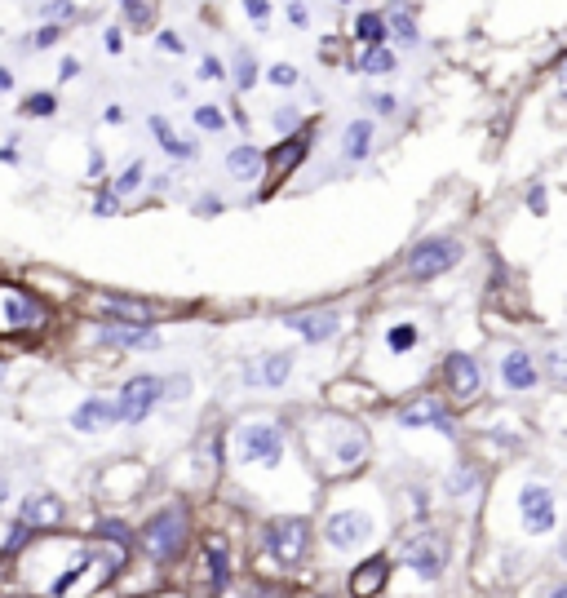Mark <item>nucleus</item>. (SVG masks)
<instances>
[{"mask_svg":"<svg viewBox=\"0 0 567 598\" xmlns=\"http://www.w3.org/2000/svg\"><path fill=\"white\" fill-rule=\"evenodd\" d=\"M209 581L213 590H226V581H231V563H226V541L222 536H209Z\"/></svg>","mask_w":567,"mask_h":598,"instance_id":"nucleus-29","label":"nucleus"},{"mask_svg":"<svg viewBox=\"0 0 567 598\" xmlns=\"http://www.w3.org/2000/svg\"><path fill=\"white\" fill-rule=\"evenodd\" d=\"M364 102H368V107H373V116H381V120L399 116V98H395V94H381V89H377V94H368Z\"/></svg>","mask_w":567,"mask_h":598,"instance_id":"nucleus-38","label":"nucleus"},{"mask_svg":"<svg viewBox=\"0 0 567 598\" xmlns=\"http://www.w3.org/2000/svg\"><path fill=\"white\" fill-rule=\"evenodd\" d=\"M443 377H448V390H452L457 404H470V399L483 390L479 364H474V355H466V350H452V355L443 359Z\"/></svg>","mask_w":567,"mask_h":598,"instance_id":"nucleus-10","label":"nucleus"},{"mask_svg":"<svg viewBox=\"0 0 567 598\" xmlns=\"http://www.w3.org/2000/svg\"><path fill=\"white\" fill-rule=\"evenodd\" d=\"M36 536H40V532L32 528V523L14 519V528H9V536H5V541H0V554H5V559H14V554H23L27 545L36 541Z\"/></svg>","mask_w":567,"mask_h":598,"instance_id":"nucleus-32","label":"nucleus"},{"mask_svg":"<svg viewBox=\"0 0 567 598\" xmlns=\"http://www.w3.org/2000/svg\"><path fill=\"white\" fill-rule=\"evenodd\" d=\"M399 426L404 430H439V435H452V417L439 399H417L399 412Z\"/></svg>","mask_w":567,"mask_h":598,"instance_id":"nucleus-15","label":"nucleus"},{"mask_svg":"<svg viewBox=\"0 0 567 598\" xmlns=\"http://www.w3.org/2000/svg\"><path fill=\"white\" fill-rule=\"evenodd\" d=\"M58 40H63V23H45L40 32H32V40H27V49H54Z\"/></svg>","mask_w":567,"mask_h":598,"instance_id":"nucleus-37","label":"nucleus"},{"mask_svg":"<svg viewBox=\"0 0 567 598\" xmlns=\"http://www.w3.org/2000/svg\"><path fill=\"white\" fill-rule=\"evenodd\" d=\"M559 85L567 89V63H563V71H559Z\"/></svg>","mask_w":567,"mask_h":598,"instance_id":"nucleus-56","label":"nucleus"},{"mask_svg":"<svg viewBox=\"0 0 567 598\" xmlns=\"http://www.w3.org/2000/svg\"><path fill=\"white\" fill-rule=\"evenodd\" d=\"M404 563L421 576V581H439L443 576V545L435 541V536H417V541H408Z\"/></svg>","mask_w":567,"mask_h":598,"instance_id":"nucleus-16","label":"nucleus"},{"mask_svg":"<svg viewBox=\"0 0 567 598\" xmlns=\"http://www.w3.org/2000/svg\"><path fill=\"white\" fill-rule=\"evenodd\" d=\"M355 71H359V76H395V71H399V54L390 45H368L364 54H359Z\"/></svg>","mask_w":567,"mask_h":598,"instance_id":"nucleus-23","label":"nucleus"},{"mask_svg":"<svg viewBox=\"0 0 567 598\" xmlns=\"http://www.w3.org/2000/svg\"><path fill=\"white\" fill-rule=\"evenodd\" d=\"M142 182H147V164H142V160H133V164H129V169H125V173H120V178H116V182H111V191H116V195H120V200H125V195H133V191H138V187H142Z\"/></svg>","mask_w":567,"mask_h":598,"instance_id":"nucleus-34","label":"nucleus"},{"mask_svg":"<svg viewBox=\"0 0 567 598\" xmlns=\"http://www.w3.org/2000/svg\"><path fill=\"white\" fill-rule=\"evenodd\" d=\"M102 120H107V125H125V107H120V102H111V107L102 111Z\"/></svg>","mask_w":567,"mask_h":598,"instance_id":"nucleus-51","label":"nucleus"},{"mask_svg":"<svg viewBox=\"0 0 567 598\" xmlns=\"http://www.w3.org/2000/svg\"><path fill=\"white\" fill-rule=\"evenodd\" d=\"M461 257H466V244H461L457 235H426V240L408 253V275L412 280H435V275H448Z\"/></svg>","mask_w":567,"mask_h":598,"instance_id":"nucleus-4","label":"nucleus"},{"mask_svg":"<svg viewBox=\"0 0 567 598\" xmlns=\"http://www.w3.org/2000/svg\"><path fill=\"white\" fill-rule=\"evenodd\" d=\"M262 541H266V554H271L275 563L293 567V563H302L306 545H311V523L306 519H275V523H266Z\"/></svg>","mask_w":567,"mask_h":598,"instance_id":"nucleus-6","label":"nucleus"},{"mask_svg":"<svg viewBox=\"0 0 567 598\" xmlns=\"http://www.w3.org/2000/svg\"><path fill=\"white\" fill-rule=\"evenodd\" d=\"M58 80H63V85L80 80V58H63V63H58Z\"/></svg>","mask_w":567,"mask_h":598,"instance_id":"nucleus-50","label":"nucleus"},{"mask_svg":"<svg viewBox=\"0 0 567 598\" xmlns=\"http://www.w3.org/2000/svg\"><path fill=\"white\" fill-rule=\"evenodd\" d=\"M324 430L333 435V466L342 470H359L368 461V435L359 426H350V421H324Z\"/></svg>","mask_w":567,"mask_h":598,"instance_id":"nucleus-8","label":"nucleus"},{"mask_svg":"<svg viewBox=\"0 0 567 598\" xmlns=\"http://www.w3.org/2000/svg\"><path fill=\"white\" fill-rule=\"evenodd\" d=\"M156 45L164 49V54H187V40H182L178 32H160V36H156Z\"/></svg>","mask_w":567,"mask_h":598,"instance_id":"nucleus-48","label":"nucleus"},{"mask_svg":"<svg viewBox=\"0 0 567 598\" xmlns=\"http://www.w3.org/2000/svg\"><path fill=\"white\" fill-rule=\"evenodd\" d=\"M386 14V27H390V36H395V45H404V49H412L421 40V27H417V14L404 5V0H395L390 9H381Z\"/></svg>","mask_w":567,"mask_h":598,"instance_id":"nucleus-21","label":"nucleus"},{"mask_svg":"<svg viewBox=\"0 0 567 598\" xmlns=\"http://www.w3.org/2000/svg\"><path fill=\"white\" fill-rule=\"evenodd\" d=\"M18 519L32 523L36 532H54L58 523L67 519V505H63V497H54V492H27L23 505H18Z\"/></svg>","mask_w":567,"mask_h":598,"instance_id":"nucleus-12","label":"nucleus"},{"mask_svg":"<svg viewBox=\"0 0 567 598\" xmlns=\"http://www.w3.org/2000/svg\"><path fill=\"white\" fill-rule=\"evenodd\" d=\"M45 324H49V311L32 288H23L14 280H0V333L5 337L40 333Z\"/></svg>","mask_w":567,"mask_h":598,"instance_id":"nucleus-3","label":"nucleus"},{"mask_svg":"<svg viewBox=\"0 0 567 598\" xmlns=\"http://www.w3.org/2000/svg\"><path fill=\"white\" fill-rule=\"evenodd\" d=\"M240 9H244V18H253L257 27L271 23V0H240Z\"/></svg>","mask_w":567,"mask_h":598,"instance_id":"nucleus-40","label":"nucleus"},{"mask_svg":"<svg viewBox=\"0 0 567 598\" xmlns=\"http://www.w3.org/2000/svg\"><path fill=\"white\" fill-rule=\"evenodd\" d=\"M373 142H377V125L373 120H350V125L342 129V156L350 164H364L368 156H373Z\"/></svg>","mask_w":567,"mask_h":598,"instance_id":"nucleus-19","label":"nucleus"},{"mask_svg":"<svg viewBox=\"0 0 567 598\" xmlns=\"http://www.w3.org/2000/svg\"><path fill=\"white\" fill-rule=\"evenodd\" d=\"M18 116H27V120H54L58 116V94L36 89V94H27L23 102H18Z\"/></svg>","mask_w":567,"mask_h":598,"instance_id":"nucleus-28","label":"nucleus"},{"mask_svg":"<svg viewBox=\"0 0 567 598\" xmlns=\"http://www.w3.org/2000/svg\"><path fill=\"white\" fill-rule=\"evenodd\" d=\"M293 333H302L311 346H319V342H333L337 337V328H342V315H333V311H319V315H288L284 319Z\"/></svg>","mask_w":567,"mask_h":598,"instance_id":"nucleus-18","label":"nucleus"},{"mask_svg":"<svg viewBox=\"0 0 567 598\" xmlns=\"http://www.w3.org/2000/svg\"><path fill=\"white\" fill-rule=\"evenodd\" d=\"M550 598H567V585H559V590H554Z\"/></svg>","mask_w":567,"mask_h":598,"instance_id":"nucleus-57","label":"nucleus"},{"mask_svg":"<svg viewBox=\"0 0 567 598\" xmlns=\"http://www.w3.org/2000/svg\"><path fill=\"white\" fill-rule=\"evenodd\" d=\"M102 45H107V54H120V49H125V32H120V27H107V32H102Z\"/></svg>","mask_w":567,"mask_h":598,"instance_id":"nucleus-49","label":"nucleus"},{"mask_svg":"<svg viewBox=\"0 0 567 598\" xmlns=\"http://www.w3.org/2000/svg\"><path fill=\"white\" fill-rule=\"evenodd\" d=\"M386 576H390V563L386 559H368L355 576H350V594H355V598H373L381 585H386Z\"/></svg>","mask_w":567,"mask_h":598,"instance_id":"nucleus-25","label":"nucleus"},{"mask_svg":"<svg viewBox=\"0 0 567 598\" xmlns=\"http://www.w3.org/2000/svg\"><path fill=\"white\" fill-rule=\"evenodd\" d=\"M40 14H45V23H67V18H76V5L71 0H45Z\"/></svg>","mask_w":567,"mask_h":598,"instance_id":"nucleus-39","label":"nucleus"},{"mask_svg":"<svg viewBox=\"0 0 567 598\" xmlns=\"http://www.w3.org/2000/svg\"><path fill=\"white\" fill-rule=\"evenodd\" d=\"M266 80H271L275 89H297V85H302V71H297V63H284V58H280V63L266 67Z\"/></svg>","mask_w":567,"mask_h":598,"instance_id":"nucleus-35","label":"nucleus"},{"mask_svg":"<svg viewBox=\"0 0 567 598\" xmlns=\"http://www.w3.org/2000/svg\"><path fill=\"white\" fill-rule=\"evenodd\" d=\"M528 209L536 213V218L550 213V191H545V182H532V187H528Z\"/></svg>","mask_w":567,"mask_h":598,"instance_id":"nucleus-41","label":"nucleus"},{"mask_svg":"<svg viewBox=\"0 0 567 598\" xmlns=\"http://www.w3.org/2000/svg\"><path fill=\"white\" fill-rule=\"evenodd\" d=\"M284 448H288V435L280 421H244V426L235 430V461H240V466L275 470L284 461Z\"/></svg>","mask_w":567,"mask_h":598,"instance_id":"nucleus-1","label":"nucleus"},{"mask_svg":"<svg viewBox=\"0 0 567 598\" xmlns=\"http://www.w3.org/2000/svg\"><path fill=\"white\" fill-rule=\"evenodd\" d=\"M417 346H421V328L412 324V319H399V324L386 328V350L390 355H412Z\"/></svg>","mask_w":567,"mask_h":598,"instance_id":"nucleus-26","label":"nucleus"},{"mask_svg":"<svg viewBox=\"0 0 567 598\" xmlns=\"http://www.w3.org/2000/svg\"><path fill=\"white\" fill-rule=\"evenodd\" d=\"M328 5H350V0H328Z\"/></svg>","mask_w":567,"mask_h":598,"instance_id":"nucleus-58","label":"nucleus"},{"mask_svg":"<svg viewBox=\"0 0 567 598\" xmlns=\"http://www.w3.org/2000/svg\"><path fill=\"white\" fill-rule=\"evenodd\" d=\"M222 209H226L222 195H200V200H195V213H200V218H218Z\"/></svg>","mask_w":567,"mask_h":598,"instance_id":"nucleus-47","label":"nucleus"},{"mask_svg":"<svg viewBox=\"0 0 567 598\" xmlns=\"http://www.w3.org/2000/svg\"><path fill=\"white\" fill-rule=\"evenodd\" d=\"M284 18L293 27H311V9H306V0H288L284 5Z\"/></svg>","mask_w":567,"mask_h":598,"instance_id":"nucleus-45","label":"nucleus"},{"mask_svg":"<svg viewBox=\"0 0 567 598\" xmlns=\"http://www.w3.org/2000/svg\"><path fill=\"white\" fill-rule=\"evenodd\" d=\"M368 536H373V519H368L364 510H342L324 523V541L333 545V550H355Z\"/></svg>","mask_w":567,"mask_h":598,"instance_id":"nucleus-9","label":"nucleus"},{"mask_svg":"<svg viewBox=\"0 0 567 598\" xmlns=\"http://www.w3.org/2000/svg\"><path fill=\"white\" fill-rule=\"evenodd\" d=\"M501 381H505V390H536L541 368H536L532 350H505L501 355Z\"/></svg>","mask_w":567,"mask_h":598,"instance_id":"nucleus-17","label":"nucleus"},{"mask_svg":"<svg viewBox=\"0 0 567 598\" xmlns=\"http://www.w3.org/2000/svg\"><path fill=\"white\" fill-rule=\"evenodd\" d=\"M187 510L182 505H164L160 514H151L147 523H142L138 532V545L151 554L156 563H173L182 554V545H187Z\"/></svg>","mask_w":567,"mask_h":598,"instance_id":"nucleus-2","label":"nucleus"},{"mask_svg":"<svg viewBox=\"0 0 567 598\" xmlns=\"http://www.w3.org/2000/svg\"><path fill=\"white\" fill-rule=\"evenodd\" d=\"M102 173V151H89V178H98Z\"/></svg>","mask_w":567,"mask_h":598,"instance_id":"nucleus-54","label":"nucleus"},{"mask_svg":"<svg viewBox=\"0 0 567 598\" xmlns=\"http://www.w3.org/2000/svg\"><path fill=\"white\" fill-rule=\"evenodd\" d=\"M545 368H550V377L559 381V386H567V350H550V355H545Z\"/></svg>","mask_w":567,"mask_h":598,"instance_id":"nucleus-43","label":"nucleus"},{"mask_svg":"<svg viewBox=\"0 0 567 598\" xmlns=\"http://www.w3.org/2000/svg\"><path fill=\"white\" fill-rule=\"evenodd\" d=\"M195 76H200V80H213V85H218V80H226V63H222V58H213V54H204Z\"/></svg>","mask_w":567,"mask_h":598,"instance_id":"nucleus-42","label":"nucleus"},{"mask_svg":"<svg viewBox=\"0 0 567 598\" xmlns=\"http://www.w3.org/2000/svg\"><path fill=\"white\" fill-rule=\"evenodd\" d=\"M350 36L359 40V45H390V27H386V14L381 9H364V14H355V27H350Z\"/></svg>","mask_w":567,"mask_h":598,"instance_id":"nucleus-22","label":"nucleus"},{"mask_svg":"<svg viewBox=\"0 0 567 598\" xmlns=\"http://www.w3.org/2000/svg\"><path fill=\"white\" fill-rule=\"evenodd\" d=\"M98 324H156V311L138 297H98Z\"/></svg>","mask_w":567,"mask_h":598,"instance_id":"nucleus-13","label":"nucleus"},{"mask_svg":"<svg viewBox=\"0 0 567 598\" xmlns=\"http://www.w3.org/2000/svg\"><path fill=\"white\" fill-rule=\"evenodd\" d=\"M271 125H275V133H288V129H297V107H288V102H284V107H280V111H275V116H271Z\"/></svg>","mask_w":567,"mask_h":598,"instance_id":"nucleus-46","label":"nucleus"},{"mask_svg":"<svg viewBox=\"0 0 567 598\" xmlns=\"http://www.w3.org/2000/svg\"><path fill=\"white\" fill-rule=\"evenodd\" d=\"M262 164H266V156L253 147V142H240V147L226 156V169H231L235 182H253L257 173H262Z\"/></svg>","mask_w":567,"mask_h":598,"instance_id":"nucleus-24","label":"nucleus"},{"mask_svg":"<svg viewBox=\"0 0 567 598\" xmlns=\"http://www.w3.org/2000/svg\"><path fill=\"white\" fill-rule=\"evenodd\" d=\"M147 125H151V133H156V142H160L164 156H173V160H195V156H200V147H195L191 138H182V133L173 129L164 116H151Z\"/></svg>","mask_w":567,"mask_h":598,"instance_id":"nucleus-20","label":"nucleus"},{"mask_svg":"<svg viewBox=\"0 0 567 598\" xmlns=\"http://www.w3.org/2000/svg\"><path fill=\"white\" fill-rule=\"evenodd\" d=\"M116 421H120L116 399H102V395H89L85 404L71 412V430H80V435H98V430H111Z\"/></svg>","mask_w":567,"mask_h":598,"instance_id":"nucleus-14","label":"nucleus"},{"mask_svg":"<svg viewBox=\"0 0 567 598\" xmlns=\"http://www.w3.org/2000/svg\"><path fill=\"white\" fill-rule=\"evenodd\" d=\"M94 213H98V218H116V213H120V195L116 191H98Z\"/></svg>","mask_w":567,"mask_h":598,"instance_id":"nucleus-44","label":"nucleus"},{"mask_svg":"<svg viewBox=\"0 0 567 598\" xmlns=\"http://www.w3.org/2000/svg\"><path fill=\"white\" fill-rule=\"evenodd\" d=\"M191 116H195V125H200L204 133H222V129H226V116H222V107H213V102H200V107H195Z\"/></svg>","mask_w":567,"mask_h":598,"instance_id":"nucleus-36","label":"nucleus"},{"mask_svg":"<svg viewBox=\"0 0 567 598\" xmlns=\"http://www.w3.org/2000/svg\"><path fill=\"white\" fill-rule=\"evenodd\" d=\"M257 80H262V67H257V58L249 49H240V54H235V89L249 94V89H257Z\"/></svg>","mask_w":567,"mask_h":598,"instance_id":"nucleus-33","label":"nucleus"},{"mask_svg":"<svg viewBox=\"0 0 567 598\" xmlns=\"http://www.w3.org/2000/svg\"><path fill=\"white\" fill-rule=\"evenodd\" d=\"M257 377H262L266 386H284V381L293 377V350H275V355H266Z\"/></svg>","mask_w":567,"mask_h":598,"instance_id":"nucleus-30","label":"nucleus"},{"mask_svg":"<svg viewBox=\"0 0 567 598\" xmlns=\"http://www.w3.org/2000/svg\"><path fill=\"white\" fill-rule=\"evenodd\" d=\"M160 399H164V377H156V373L129 377L125 386H120V395H116L120 421H125V426H142V421L160 408Z\"/></svg>","mask_w":567,"mask_h":598,"instance_id":"nucleus-5","label":"nucleus"},{"mask_svg":"<svg viewBox=\"0 0 567 598\" xmlns=\"http://www.w3.org/2000/svg\"><path fill=\"white\" fill-rule=\"evenodd\" d=\"M120 14L133 32H142V27L156 23V0H120Z\"/></svg>","mask_w":567,"mask_h":598,"instance_id":"nucleus-31","label":"nucleus"},{"mask_svg":"<svg viewBox=\"0 0 567 598\" xmlns=\"http://www.w3.org/2000/svg\"><path fill=\"white\" fill-rule=\"evenodd\" d=\"M519 514H523V528L532 536H550L554 523H559V505H554V492L545 483H523L519 492Z\"/></svg>","mask_w":567,"mask_h":598,"instance_id":"nucleus-7","label":"nucleus"},{"mask_svg":"<svg viewBox=\"0 0 567 598\" xmlns=\"http://www.w3.org/2000/svg\"><path fill=\"white\" fill-rule=\"evenodd\" d=\"M98 346L151 350V346H160V333H156V324H98Z\"/></svg>","mask_w":567,"mask_h":598,"instance_id":"nucleus-11","label":"nucleus"},{"mask_svg":"<svg viewBox=\"0 0 567 598\" xmlns=\"http://www.w3.org/2000/svg\"><path fill=\"white\" fill-rule=\"evenodd\" d=\"M9 89H14V71L0 67V94H9Z\"/></svg>","mask_w":567,"mask_h":598,"instance_id":"nucleus-53","label":"nucleus"},{"mask_svg":"<svg viewBox=\"0 0 567 598\" xmlns=\"http://www.w3.org/2000/svg\"><path fill=\"white\" fill-rule=\"evenodd\" d=\"M9 497H14V488H9V474H0V505H5Z\"/></svg>","mask_w":567,"mask_h":598,"instance_id":"nucleus-55","label":"nucleus"},{"mask_svg":"<svg viewBox=\"0 0 567 598\" xmlns=\"http://www.w3.org/2000/svg\"><path fill=\"white\" fill-rule=\"evenodd\" d=\"M0 164H23V151H18V147H0Z\"/></svg>","mask_w":567,"mask_h":598,"instance_id":"nucleus-52","label":"nucleus"},{"mask_svg":"<svg viewBox=\"0 0 567 598\" xmlns=\"http://www.w3.org/2000/svg\"><path fill=\"white\" fill-rule=\"evenodd\" d=\"M94 536H98V541H107V545H116L120 554H129L133 541H138L125 519H98V523H94Z\"/></svg>","mask_w":567,"mask_h":598,"instance_id":"nucleus-27","label":"nucleus"}]
</instances>
